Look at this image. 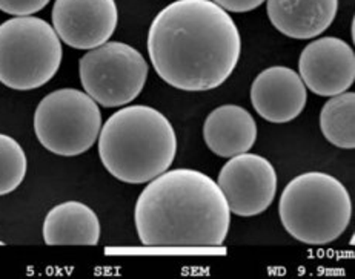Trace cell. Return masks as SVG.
<instances>
[{
  "instance_id": "1",
  "label": "cell",
  "mask_w": 355,
  "mask_h": 279,
  "mask_svg": "<svg viewBox=\"0 0 355 279\" xmlns=\"http://www.w3.org/2000/svg\"><path fill=\"white\" fill-rule=\"evenodd\" d=\"M240 53L236 21L212 0H175L149 26V60L175 89L218 88L234 73Z\"/></svg>"
},
{
  "instance_id": "2",
  "label": "cell",
  "mask_w": 355,
  "mask_h": 279,
  "mask_svg": "<svg viewBox=\"0 0 355 279\" xmlns=\"http://www.w3.org/2000/svg\"><path fill=\"white\" fill-rule=\"evenodd\" d=\"M134 223L146 247H218L228 236L231 210L222 189L207 174L174 169L141 190Z\"/></svg>"
},
{
  "instance_id": "3",
  "label": "cell",
  "mask_w": 355,
  "mask_h": 279,
  "mask_svg": "<svg viewBox=\"0 0 355 279\" xmlns=\"http://www.w3.org/2000/svg\"><path fill=\"white\" fill-rule=\"evenodd\" d=\"M175 131L151 106H126L112 114L98 134L105 169L128 184H145L166 172L175 159Z\"/></svg>"
},
{
  "instance_id": "4",
  "label": "cell",
  "mask_w": 355,
  "mask_h": 279,
  "mask_svg": "<svg viewBox=\"0 0 355 279\" xmlns=\"http://www.w3.org/2000/svg\"><path fill=\"white\" fill-rule=\"evenodd\" d=\"M283 227L297 241L324 246L345 233L351 223L349 192L336 177L306 172L291 180L279 201Z\"/></svg>"
},
{
  "instance_id": "5",
  "label": "cell",
  "mask_w": 355,
  "mask_h": 279,
  "mask_svg": "<svg viewBox=\"0 0 355 279\" xmlns=\"http://www.w3.org/2000/svg\"><path fill=\"white\" fill-rule=\"evenodd\" d=\"M62 42L44 19L20 16L0 25V83L16 91L42 88L58 74Z\"/></svg>"
},
{
  "instance_id": "6",
  "label": "cell",
  "mask_w": 355,
  "mask_h": 279,
  "mask_svg": "<svg viewBox=\"0 0 355 279\" xmlns=\"http://www.w3.org/2000/svg\"><path fill=\"white\" fill-rule=\"evenodd\" d=\"M102 114L87 92L65 88L42 98L34 112L35 137L49 152L76 156L98 138Z\"/></svg>"
},
{
  "instance_id": "7",
  "label": "cell",
  "mask_w": 355,
  "mask_h": 279,
  "mask_svg": "<svg viewBox=\"0 0 355 279\" xmlns=\"http://www.w3.org/2000/svg\"><path fill=\"white\" fill-rule=\"evenodd\" d=\"M148 71L145 57L123 42H106L89 49L79 63L85 92L105 107L125 106L139 97Z\"/></svg>"
},
{
  "instance_id": "8",
  "label": "cell",
  "mask_w": 355,
  "mask_h": 279,
  "mask_svg": "<svg viewBox=\"0 0 355 279\" xmlns=\"http://www.w3.org/2000/svg\"><path fill=\"white\" fill-rule=\"evenodd\" d=\"M218 188L230 210L239 217H255L272 204L277 174L271 161L257 154L231 156L218 174Z\"/></svg>"
},
{
  "instance_id": "9",
  "label": "cell",
  "mask_w": 355,
  "mask_h": 279,
  "mask_svg": "<svg viewBox=\"0 0 355 279\" xmlns=\"http://www.w3.org/2000/svg\"><path fill=\"white\" fill-rule=\"evenodd\" d=\"M119 21L116 0H55L53 28L74 49H94L114 34Z\"/></svg>"
},
{
  "instance_id": "10",
  "label": "cell",
  "mask_w": 355,
  "mask_h": 279,
  "mask_svg": "<svg viewBox=\"0 0 355 279\" xmlns=\"http://www.w3.org/2000/svg\"><path fill=\"white\" fill-rule=\"evenodd\" d=\"M298 71L304 86L320 97L346 92L355 80V55L338 37H320L303 49Z\"/></svg>"
},
{
  "instance_id": "11",
  "label": "cell",
  "mask_w": 355,
  "mask_h": 279,
  "mask_svg": "<svg viewBox=\"0 0 355 279\" xmlns=\"http://www.w3.org/2000/svg\"><path fill=\"white\" fill-rule=\"evenodd\" d=\"M306 86L294 69L271 66L255 77L251 86L254 109L269 123H289L306 106Z\"/></svg>"
},
{
  "instance_id": "12",
  "label": "cell",
  "mask_w": 355,
  "mask_h": 279,
  "mask_svg": "<svg viewBox=\"0 0 355 279\" xmlns=\"http://www.w3.org/2000/svg\"><path fill=\"white\" fill-rule=\"evenodd\" d=\"M338 0H266L271 24L289 39L318 37L332 25Z\"/></svg>"
},
{
  "instance_id": "13",
  "label": "cell",
  "mask_w": 355,
  "mask_h": 279,
  "mask_svg": "<svg viewBox=\"0 0 355 279\" xmlns=\"http://www.w3.org/2000/svg\"><path fill=\"white\" fill-rule=\"evenodd\" d=\"M203 138L209 150L222 159H231L250 150L257 140V123L237 105L216 107L205 120Z\"/></svg>"
},
{
  "instance_id": "14",
  "label": "cell",
  "mask_w": 355,
  "mask_h": 279,
  "mask_svg": "<svg viewBox=\"0 0 355 279\" xmlns=\"http://www.w3.org/2000/svg\"><path fill=\"white\" fill-rule=\"evenodd\" d=\"M44 240L48 246H96L101 240V221L87 204L65 201L46 213Z\"/></svg>"
},
{
  "instance_id": "15",
  "label": "cell",
  "mask_w": 355,
  "mask_h": 279,
  "mask_svg": "<svg viewBox=\"0 0 355 279\" xmlns=\"http://www.w3.org/2000/svg\"><path fill=\"white\" fill-rule=\"evenodd\" d=\"M355 94L342 92L331 97L320 112V129L331 145L340 149L355 147Z\"/></svg>"
},
{
  "instance_id": "16",
  "label": "cell",
  "mask_w": 355,
  "mask_h": 279,
  "mask_svg": "<svg viewBox=\"0 0 355 279\" xmlns=\"http://www.w3.org/2000/svg\"><path fill=\"white\" fill-rule=\"evenodd\" d=\"M28 169L22 146L10 135L0 134V197L16 190L25 180Z\"/></svg>"
},
{
  "instance_id": "17",
  "label": "cell",
  "mask_w": 355,
  "mask_h": 279,
  "mask_svg": "<svg viewBox=\"0 0 355 279\" xmlns=\"http://www.w3.org/2000/svg\"><path fill=\"white\" fill-rule=\"evenodd\" d=\"M49 3V0H0V11L11 16H31Z\"/></svg>"
},
{
  "instance_id": "18",
  "label": "cell",
  "mask_w": 355,
  "mask_h": 279,
  "mask_svg": "<svg viewBox=\"0 0 355 279\" xmlns=\"http://www.w3.org/2000/svg\"><path fill=\"white\" fill-rule=\"evenodd\" d=\"M212 2L222 6L225 11L230 12H250L259 8L266 0H212Z\"/></svg>"
},
{
  "instance_id": "19",
  "label": "cell",
  "mask_w": 355,
  "mask_h": 279,
  "mask_svg": "<svg viewBox=\"0 0 355 279\" xmlns=\"http://www.w3.org/2000/svg\"><path fill=\"white\" fill-rule=\"evenodd\" d=\"M0 246H5V242H3V241H0Z\"/></svg>"
}]
</instances>
